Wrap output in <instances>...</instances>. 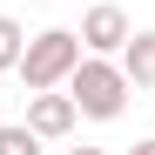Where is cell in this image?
<instances>
[{
	"label": "cell",
	"instance_id": "6da1fadb",
	"mask_svg": "<svg viewBox=\"0 0 155 155\" xmlns=\"http://www.w3.org/2000/svg\"><path fill=\"white\" fill-rule=\"evenodd\" d=\"M61 88L74 94V108H81L88 121H115V115L128 108V94H135L115 54H81V61H74V74H68Z\"/></svg>",
	"mask_w": 155,
	"mask_h": 155
},
{
	"label": "cell",
	"instance_id": "7a4b0ae2",
	"mask_svg": "<svg viewBox=\"0 0 155 155\" xmlns=\"http://www.w3.org/2000/svg\"><path fill=\"white\" fill-rule=\"evenodd\" d=\"M88 47H81V34L74 27H41L27 47H20V61H14V74L27 81V94L34 88H61L68 74H74V61H81Z\"/></svg>",
	"mask_w": 155,
	"mask_h": 155
},
{
	"label": "cell",
	"instance_id": "3957f363",
	"mask_svg": "<svg viewBox=\"0 0 155 155\" xmlns=\"http://www.w3.org/2000/svg\"><path fill=\"white\" fill-rule=\"evenodd\" d=\"M74 121H81V108H74L68 88H34V94H27V128H34L41 142H68Z\"/></svg>",
	"mask_w": 155,
	"mask_h": 155
},
{
	"label": "cell",
	"instance_id": "277c9868",
	"mask_svg": "<svg viewBox=\"0 0 155 155\" xmlns=\"http://www.w3.org/2000/svg\"><path fill=\"white\" fill-rule=\"evenodd\" d=\"M74 34H81L88 54H121V41L135 34V27H128V14L115 7V0H94V7L81 14V27H74Z\"/></svg>",
	"mask_w": 155,
	"mask_h": 155
},
{
	"label": "cell",
	"instance_id": "5b68a950",
	"mask_svg": "<svg viewBox=\"0 0 155 155\" xmlns=\"http://www.w3.org/2000/svg\"><path fill=\"white\" fill-rule=\"evenodd\" d=\"M115 61H121V74H128V88L148 94V88H155V27H135V34L121 41Z\"/></svg>",
	"mask_w": 155,
	"mask_h": 155
},
{
	"label": "cell",
	"instance_id": "8992f818",
	"mask_svg": "<svg viewBox=\"0 0 155 155\" xmlns=\"http://www.w3.org/2000/svg\"><path fill=\"white\" fill-rule=\"evenodd\" d=\"M0 155H47V142L27 121H0Z\"/></svg>",
	"mask_w": 155,
	"mask_h": 155
},
{
	"label": "cell",
	"instance_id": "52a82bcc",
	"mask_svg": "<svg viewBox=\"0 0 155 155\" xmlns=\"http://www.w3.org/2000/svg\"><path fill=\"white\" fill-rule=\"evenodd\" d=\"M20 47H27V27H20L14 14H0V74H14V61H20Z\"/></svg>",
	"mask_w": 155,
	"mask_h": 155
},
{
	"label": "cell",
	"instance_id": "ba28073f",
	"mask_svg": "<svg viewBox=\"0 0 155 155\" xmlns=\"http://www.w3.org/2000/svg\"><path fill=\"white\" fill-rule=\"evenodd\" d=\"M128 155H155V135H142V142H135V148H128Z\"/></svg>",
	"mask_w": 155,
	"mask_h": 155
},
{
	"label": "cell",
	"instance_id": "9c48e42d",
	"mask_svg": "<svg viewBox=\"0 0 155 155\" xmlns=\"http://www.w3.org/2000/svg\"><path fill=\"white\" fill-rule=\"evenodd\" d=\"M68 155H108V148H88V142H81V148H68Z\"/></svg>",
	"mask_w": 155,
	"mask_h": 155
}]
</instances>
